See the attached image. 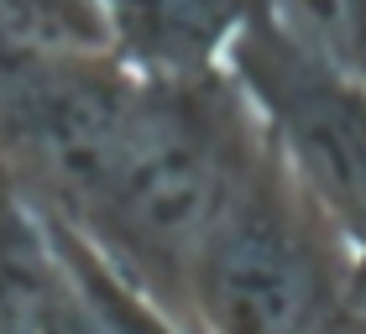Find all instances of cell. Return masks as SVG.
Listing matches in <instances>:
<instances>
[{"label":"cell","mask_w":366,"mask_h":334,"mask_svg":"<svg viewBox=\"0 0 366 334\" xmlns=\"http://www.w3.org/2000/svg\"><path fill=\"white\" fill-rule=\"evenodd\" d=\"M267 11L298 47L366 79V0H267Z\"/></svg>","instance_id":"8992f818"},{"label":"cell","mask_w":366,"mask_h":334,"mask_svg":"<svg viewBox=\"0 0 366 334\" xmlns=\"http://www.w3.org/2000/svg\"><path fill=\"white\" fill-rule=\"evenodd\" d=\"M262 136L225 63L137 69L110 173L79 236L99 246L168 329H189V272L241 157Z\"/></svg>","instance_id":"6da1fadb"},{"label":"cell","mask_w":366,"mask_h":334,"mask_svg":"<svg viewBox=\"0 0 366 334\" xmlns=\"http://www.w3.org/2000/svg\"><path fill=\"white\" fill-rule=\"evenodd\" d=\"M225 69L272 146L356 250L366 298V79L298 47L262 6L225 42Z\"/></svg>","instance_id":"277c9868"},{"label":"cell","mask_w":366,"mask_h":334,"mask_svg":"<svg viewBox=\"0 0 366 334\" xmlns=\"http://www.w3.org/2000/svg\"><path fill=\"white\" fill-rule=\"evenodd\" d=\"M105 329L63 241V220L0 173V334Z\"/></svg>","instance_id":"5b68a950"},{"label":"cell","mask_w":366,"mask_h":334,"mask_svg":"<svg viewBox=\"0 0 366 334\" xmlns=\"http://www.w3.org/2000/svg\"><path fill=\"white\" fill-rule=\"evenodd\" d=\"M345 324H366L356 250L262 126L199 241L189 329L314 334Z\"/></svg>","instance_id":"7a4b0ae2"},{"label":"cell","mask_w":366,"mask_h":334,"mask_svg":"<svg viewBox=\"0 0 366 334\" xmlns=\"http://www.w3.org/2000/svg\"><path fill=\"white\" fill-rule=\"evenodd\" d=\"M131 89L137 69L126 58L0 26V173L79 230L110 173Z\"/></svg>","instance_id":"3957f363"},{"label":"cell","mask_w":366,"mask_h":334,"mask_svg":"<svg viewBox=\"0 0 366 334\" xmlns=\"http://www.w3.org/2000/svg\"><path fill=\"white\" fill-rule=\"evenodd\" d=\"M0 26L21 31L31 42L115 53L110 0H0Z\"/></svg>","instance_id":"52a82bcc"}]
</instances>
